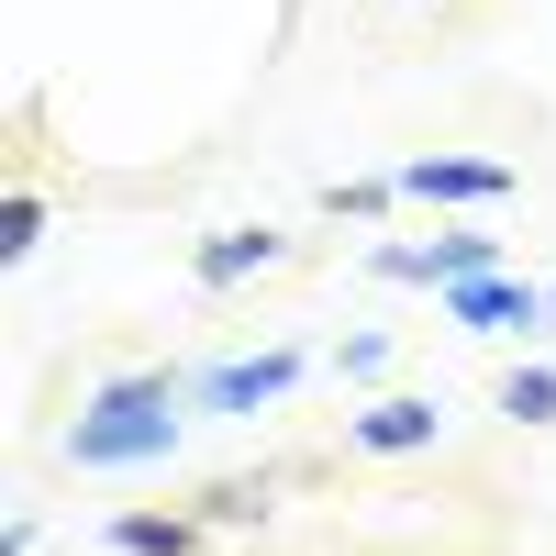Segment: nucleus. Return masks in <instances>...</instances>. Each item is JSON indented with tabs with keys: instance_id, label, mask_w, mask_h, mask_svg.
Returning a JSON list of instances; mask_svg holds the SVG:
<instances>
[{
	"instance_id": "nucleus-1",
	"label": "nucleus",
	"mask_w": 556,
	"mask_h": 556,
	"mask_svg": "<svg viewBox=\"0 0 556 556\" xmlns=\"http://www.w3.org/2000/svg\"><path fill=\"white\" fill-rule=\"evenodd\" d=\"M201 379H178V367H134V379H101L89 412L67 424V468H167L178 456V401Z\"/></svg>"
},
{
	"instance_id": "nucleus-2",
	"label": "nucleus",
	"mask_w": 556,
	"mask_h": 556,
	"mask_svg": "<svg viewBox=\"0 0 556 556\" xmlns=\"http://www.w3.org/2000/svg\"><path fill=\"white\" fill-rule=\"evenodd\" d=\"M434 301H445V323H468V334H545V323H556V290H534V278H501V267L456 278V290H434Z\"/></svg>"
},
{
	"instance_id": "nucleus-3",
	"label": "nucleus",
	"mask_w": 556,
	"mask_h": 556,
	"mask_svg": "<svg viewBox=\"0 0 556 556\" xmlns=\"http://www.w3.org/2000/svg\"><path fill=\"white\" fill-rule=\"evenodd\" d=\"M367 267H379V278H412V290H456V278L501 267V235H434V245H379Z\"/></svg>"
},
{
	"instance_id": "nucleus-4",
	"label": "nucleus",
	"mask_w": 556,
	"mask_h": 556,
	"mask_svg": "<svg viewBox=\"0 0 556 556\" xmlns=\"http://www.w3.org/2000/svg\"><path fill=\"white\" fill-rule=\"evenodd\" d=\"M290 379H301L290 345H267V356H223V367H201V401H212V412H267V401H290Z\"/></svg>"
},
{
	"instance_id": "nucleus-5",
	"label": "nucleus",
	"mask_w": 556,
	"mask_h": 556,
	"mask_svg": "<svg viewBox=\"0 0 556 556\" xmlns=\"http://www.w3.org/2000/svg\"><path fill=\"white\" fill-rule=\"evenodd\" d=\"M523 178L490 167V156H412L401 167V201H513Z\"/></svg>"
},
{
	"instance_id": "nucleus-6",
	"label": "nucleus",
	"mask_w": 556,
	"mask_h": 556,
	"mask_svg": "<svg viewBox=\"0 0 556 556\" xmlns=\"http://www.w3.org/2000/svg\"><path fill=\"white\" fill-rule=\"evenodd\" d=\"M434 434H445V412H434V401H367L356 424H345L356 456H412V445H434Z\"/></svg>"
},
{
	"instance_id": "nucleus-7",
	"label": "nucleus",
	"mask_w": 556,
	"mask_h": 556,
	"mask_svg": "<svg viewBox=\"0 0 556 556\" xmlns=\"http://www.w3.org/2000/svg\"><path fill=\"white\" fill-rule=\"evenodd\" d=\"M278 256H290V235L245 223V235H212V245L190 256V278H201V290H235V278H256V267H278Z\"/></svg>"
},
{
	"instance_id": "nucleus-8",
	"label": "nucleus",
	"mask_w": 556,
	"mask_h": 556,
	"mask_svg": "<svg viewBox=\"0 0 556 556\" xmlns=\"http://www.w3.org/2000/svg\"><path fill=\"white\" fill-rule=\"evenodd\" d=\"M112 545H123V556H190V545H201V523H190V513H123V523H112Z\"/></svg>"
},
{
	"instance_id": "nucleus-9",
	"label": "nucleus",
	"mask_w": 556,
	"mask_h": 556,
	"mask_svg": "<svg viewBox=\"0 0 556 556\" xmlns=\"http://www.w3.org/2000/svg\"><path fill=\"white\" fill-rule=\"evenodd\" d=\"M501 412H513V424H556V367H513V379H501Z\"/></svg>"
},
{
	"instance_id": "nucleus-10",
	"label": "nucleus",
	"mask_w": 556,
	"mask_h": 556,
	"mask_svg": "<svg viewBox=\"0 0 556 556\" xmlns=\"http://www.w3.org/2000/svg\"><path fill=\"white\" fill-rule=\"evenodd\" d=\"M201 523H267V479H223L201 501Z\"/></svg>"
},
{
	"instance_id": "nucleus-11",
	"label": "nucleus",
	"mask_w": 556,
	"mask_h": 556,
	"mask_svg": "<svg viewBox=\"0 0 556 556\" xmlns=\"http://www.w3.org/2000/svg\"><path fill=\"white\" fill-rule=\"evenodd\" d=\"M34 245H45V201H34V190H12V212H0V256L23 267Z\"/></svg>"
},
{
	"instance_id": "nucleus-12",
	"label": "nucleus",
	"mask_w": 556,
	"mask_h": 556,
	"mask_svg": "<svg viewBox=\"0 0 556 556\" xmlns=\"http://www.w3.org/2000/svg\"><path fill=\"white\" fill-rule=\"evenodd\" d=\"M390 201H401V178H345V190H334V212H356V223L390 212Z\"/></svg>"
},
{
	"instance_id": "nucleus-13",
	"label": "nucleus",
	"mask_w": 556,
	"mask_h": 556,
	"mask_svg": "<svg viewBox=\"0 0 556 556\" xmlns=\"http://www.w3.org/2000/svg\"><path fill=\"white\" fill-rule=\"evenodd\" d=\"M379 356H390V334H345V345H334V367H345V379H367Z\"/></svg>"
},
{
	"instance_id": "nucleus-14",
	"label": "nucleus",
	"mask_w": 556,
	"mask_h": 556,
	"mask_svg": "<svg viewBox=\"0 0 556 556\" xmlns=\"http://www.w3.org/2000/svg\"><path fill=\"white\" fill-rule=\"evenodd\" d=\"M0 556H34V523L23 513H12V534H0Z\"/></svg>"
}]
</instances>
